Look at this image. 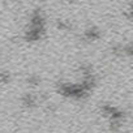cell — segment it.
Listing matches in <instances>:
<instances>
[{
	"mask_svg": "<svg viewBox=\"0 0 133 133\" xmlns=\"http://www.w3.org/2000/svg\"><path fill=\"white\" fill-rule=\"evenodd\" d=\"M57 91L64 97H69L75 99H82L88 97V91H85L81 88V85H73V84H66V82H59Z\"/></svg>",
	"mask_w": 133,
	"mask_h": 133,
	"instance_id": "1",
	"label": "cell"
},
{
	"mask_svg": "<svg viewBox=\"0 0 133 133\" xmlns=\"http://www.w3.org/2000/svg\"><path fill=\"white\" fill-rule=\"evenodd\" d=\"M44 31H46L44 26H30V29L25 31L24 38L26 42H35L44 35Z\"/></svg>",
	"mask_w": 133,
	"mask_h": 133,
	"instance_id": "2",
	"label": "cell"
},
{
	"mask_svg": "<svg viewBox=\"0 0 133 133\" xmlns=\"http://www.w3.org/2000/svg\"><path fill=\"white\" fill-rule=\"evenodd\" d=\"M84 38H85L88 42H94V41H97V39L101 38V31H99V29L91 26V28H89V29L85 30Z\"/></svg>",
	"mask_w": 133,
	"mask_h": 133,
	"instance_id": "3",
	"label": "cell"
},
{
	"mask_svg": "<svg viewBox=\"0 0 133 133\" xmlns=\"http://www.w3.org/2000/svg\"><path fill=\"white\" fill-rule=\"evenodd\" d=\"M30 26H44V16L39 9H37L33 13L30 20Z\"/></svg>",
	"mask_w": 133,
	"mask_h": 133,
	"instance_id": "4",
	"label": "cell"
},
{
	"mask_svg": "<svg viewBox=\"0 0 133 133\" xmlns=\"http://www.w3.org/2000/svg\"><path fill=\"white\" fill-rule=\"evenodd\" d=\"M94 85H95V77H94V75H91V76H85V77H84L82 84H81V88H82L85 91L89 93V91L94 88Z\"/></svg>",
	"mask_w": 133,
	"mask_h": 133,
	"instance_id": "5",
	"label": "cell"
},
{
	"mask_svg": "<svg viewBox=\"0 0 133 133\" xmlns=\"http://www.w3.org/2000/svg\"><path fill=\"white\" fill-rule=\"evenodd\" d=\"M21 101H22V104L25 107H34L35 103H37V99H35V97L33 94H25Z\"/></svg>",
	"mask_w": 133,
	"mask_h": 133,
	"instance_id": "6",
	"label": "cell"
},
{
	"mask_svg": "<svg viewBox=\"0 0 133 133\" xmlns=\"http://www.w3.org/2000/svg\"><path fill=\"white\" fill-rule=\"evenodd\" d=\"M116 111H117V108L114 107V106H111V104H104V106H102V112H103L106 116H110V117H111Z\"/></svg>",
	"mask_w": 133,
	"mask_h": 133,
	"instance_id": "7",
	"label": "cell"
},
{
	"mask_svg": "<svg viewBox=\"0 0 133 133\" xmlns=\"http://www.w3.org/2000/svg\"><path fill=\"white\" fill-rule=\"evenodd\" d=\"M56 26H57V29L64 30V31H66V30L72 29V26H71V24H69V22L63 21V20H57V21H56Z\"/></svg>",
	"mask_w": 133,
	"mask_h": 133,
	"instance_id": "8",
	"label": "cell"
},
{
	"mask_svg": "<svg viewBox=\"0 0 133 133\" xmlns=\"http://www.w3.org/2000/svg\"><path fill=\"white\" fill-rule=\"evenodd\" d=\"M28 84H30V85H33V86H35V85H38L39 82H41V78L37 76V75H31V76H29L28 77Z\"/></svg>",
	"mask_w": 133,
	"mask_h": 133,
	"instance_id": "9",
	"label": "cell"
},
{
	"mask_svg": "<svg viewBox=\"0 0 133 133\" xmlns=\"http://www.w3.org/2000/svg\"><path fill=\"white\" fill-rule=\"evenodd\" d=\"M9 80H11V76H9L8 72H2L0 73V82L2 84H7Z\"/></svg>",
	"mask_w": 133,
	"mask_h": 133,
	"instance_id": "10",
	"label": "cell"
},
{
	"mask_svg": "<svg viewBox=\"0 0 133 133\" xmlns=\"http://www.w3.org/2000/svg\"><path fill=\"white\" fill-rule=\"evenodd\" d=\"M132 52H133V48H132V44H130V43H129V44L123 46V55L125 54V55L130 56V55H132Z\"/></svg>",
	"mask_w": 133,
	"mask_h": 133,
	"instance_id": "11",
	"label": "cell"
}]
</instances>
